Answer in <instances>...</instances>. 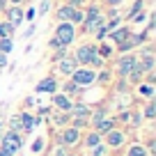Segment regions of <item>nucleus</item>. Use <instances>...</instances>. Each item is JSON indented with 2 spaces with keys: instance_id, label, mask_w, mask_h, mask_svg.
Here are the masks:
<instances>
[{
  "instance_id": "39448f33",
  "label": "nucleus",
  "mask_w": 156,
  "mask_h": 156,
  "mask_svg": "<svg viewBox=\"0 0 156 156\" xmlns=\"http://www.w3.org/2000/svg\"><path fill=\"white\" fill-rule=\"evenodd\" d=\"M101 140H103V145L108 147V151H117V149H124V147H126L129 133L124 131L122 126H115L112 131H108L106 136L101 138Z\"/></svg>"
},
{
  "instance_id": "5701e85b",
  "label": "nucleus",
  "mask_w": 156,
  "mask_h": 156,
  "mask_svg": "<svg viewBox=\"0 0 156 156\" xmlns=\"http://www.w3.org/2000/svg\"><path fill=\"white\" fill-rule=\"evenodd\" d=\"M112 80H115V76H112V71H110L108 67L97 69V80H94V83H99V85H103V87H108Z\"/></svg>"
},
{
  "instance_id": "9b49d317",
  "label": "nucleus",
  "mask_w": 156,
  "mask_h": 156,
  "mask_svg": "<svg viewBox=\"0 0 156 156\" xmlns=\"http://www.w3.org/2000/svg\"><path fill=\"white\" fill-rule=\"evenodd\" d=\"M51 108L60 110V112H69L73 108V99H69L62 92H55V94H51Z\"/></svg>"
},
{
  "instance_id": "412c9836",
  "label": "nucleus",
  "mask_w": 156,
  "mask_h": 156,
  "mask_svg": "<svg viewBox=\"0 0 156 156\" xmlns=\"http://www.w3.org/2000/svg\"><path fill=\"white\" fill-rule=\"evenodd\" d=\"M115 126H117V122H115V117H110V115H108V117H103L101 122H99L97 126H94V131H97L99 136L103 138V136H106L108 131H112V129H115Z\"/></svg>"
},
{
  "instance_id": "c9c22d12",
  "label": "nucleus",
  "mask_w": 156,
  "mask_h": 156,
  "mask_svg": "<svg viewBox=\"0 0 156 156\" xmlns=\"http://www.w3.org/2000/svg\"><path fill=\"white\" fill-rule=\"evenodd\" d=\"M67 5L76 7V9H83V7L87 5V0H67Z\"/></svg>"
},
{
  "instance_id": "2f4dec72",
  "label": "nucleus",
  "mask_w": 156,
  "mask_h": 156,
  "mask_svg": "<svg viewBox=\"0 0 156 156\" xmlns=\"http://www.w3.org/2000/svg\"><path fill=\"white\" fill-rule=\"evenodd\" d=\"M7 129H9V131H19V133H21V115H19V112L9 117V122H7Z\"/></svg>"
},
{
  "instance_id": "bb28decb",
  "label": "nucleus",
  "mask_w": 156,
  "mask_h": 156,
  "mask_svg": "<svg viewBox=\"0 0 156 156\" xmlns=\"http://www.w3.org/2000/svg\"><path fill=\"white\" fill-rule=\"evenodd\" d=\"M142 122H145V117H142V112L133 108V110L129 112V126H133V129H140V126H142Z\"/></svg>"
},
{
  "instance_id": "4c0bfd02",
  "label": "nucleus",
  "mask_w": 156,
  "mask_h": 156,
  "mask_svg": "<svg viewBox=\"0 0 156 156\" xmlns=\"http://www.w3.org/2000/svg\"><path fill=\"white\" fill-rule=\"evenodd\" d=\"M41 145H44V138H39V140H34L32 149H34V151H37V154H39V151H41Z\"/></svg>"
},
{
  "instance_id": "6e6552de",
  "label": "nucleus",
  "mask_w": 156,
  "mask_h": 156,
  "mask_svg": "<svg viewBox=\"0 0 156 156\" xmlns=\"http://www.w3.org/2000/svg\"><path fill=\"white\" fill-rule=\"evenodd\" d=\"M73 80V83L78 85V87H90V85H94V80H97V71L90 67H76V71L69 76Z\"/></svg>"
},
{
  "instance_id": "393cba45",
  "label": "nucleus",
  "mask_w": 156,
  "mask_h": 156,
  "mask_svg": "<svg viewBox=\"0 0 156 156\" xmlns=\"http://www.w3.org/2000/svg\"><path fill=\"white\" fill-rule=\"evenodd\" d=\"M142 117H145V119H156V101L154 99H149V101H145V106H142Z\"/></svg>"
},
{
  "instance_id": "e433bc0d",
  "label": "nucleus",
  "mask_w": 156,
  "mask_h": 156,
  "mask_svg": "<svg viewBox=\"0 0 156 156\" xmlns=\"http://www.w3.org/2000/svg\"><path fill=\"white\" fill-rule=\"evenodd\" d=\"M122 2L124 0H103L101 7H122Z\"/></svg>"
},
{
  "instance_id": "c756f323",
  "label": "nucleus",
  "mask_w": 156,
  "mask_h": 156,
  "mask_svg": "<svg viewBox=\"0 0 156 156\" xmlns=\"http://www.w3.org/2000/svg\"><path fill=\"white\" fill-rule=\"evenodd\" d=\"M94 39H97V44H101V41H106V37H108V28H106V23H101L97 30H94Z\"/></svg>"
},
{
  "instance_id": "cd10ccee",
  "label": "nucleus",
  "mask_w": 156,
  "mask_h": 156,
  "mask_svg": "<svg viewBox=\"0 0 156 156\" xmlns=\"http://www.w3.org/2000/svg\"><path fill=\"white\" fill-rule=\"evenodd\" d=\"M14 32H16V28L9 23V21H5V19H0V37H14Z\"/></svg>"
},
{
  "instance_id": "a19ab883",
  "label": "nucleus",
  "mask_w": 156,
  "mask_h": 156,
  "mask_svg": "<svg viewBox=\"0 0 156 156\" xmlns=\"http://www.w3.org/2000/svg\"><path fill=\"white\" fill-rule=\"evenodd\" d=\"M7 62H9V60H7V55L0 53V69H5V67H7Z\"/></svg>"
},
{
  "instance_id": "c85d7f7f",
  "label": "nucleus",
  "mask_w": 156,
  "mask_h": 156,
  "mask_svg": "<svg viewBox=\"0 0 156 156\" xmlns=\"http://www.w3.org/2000/svg\"><path fill=\"white\" fill-rule=\"evenodd\" d=\"M12 48H14V41L9 37H0V53L2 55H9Z\"/></svg>"
},
{
  "instance_id": "20e7f679",
  "label": "nucleus",
  "mask_w": 156,
  "mask_h": 156,
  "mask_svg": "<svg viewBox=\"0 0 156 156\" xmlns=\"http://www.w3.org/2000/svg\"><path fill=\"white\" fill-rule=\"evenodd\" d=\"M136 51L133 53H122V55H115L112 58V76L117 78V80H126V76L133 71V67H136Z\"/></svg>"
},
{
  "instance_id": "dca6fc26",
  "label": "nucleus",
  "mask_w": 156,
  "mask_h": 156,
  "mask_svg": "<svg viewBox=\"0 0 156 156\" xmlns=\"http://www.w3.org/2000/svg\"><path fill=\"white\" fill-rule=\"evenodd\" d=\"M21 133H25V136H30V133L34 131V126H37V117L32 115V112L28 110H21Z\"/></svg>"
},
{
  "instance_id": "37998d69",
  "label": "nucleus",
  "mask_w": 156,
  "mask_h": 156,
  "mask_svg": "<svg viewBox=\"0 0 156 156\" xmlns=\"http://www.w3.org/2000/svg\"><path fill=\"white\" fill-rule=\"evenodd\" d=\"M0 156H12L9 151H5V149H0Z\"/></svg>"
},
{
  "instance_id": "a211bd4d",
  "label": "nucleus",
  "mask_w": 156,
  "mask_h": 156,
  "mask_svg": "<svg viewBox=\"0 0 156 156\" xmlns=\"http://www.w3.org/2000/svg\"><path fill=\"white\" fill-rule=\"evenodd\" d=\"M90 110H92V106H87L83 101H73V108L69 110V117H83V119H87Z\"/></svg>"
},
{
  "instance_id": "7c9ffc66",
  "label": "nucleus",
  "mask_w": 156,
  "mask_h": 156,
  "mask_svg": "<svg viewBox=\"0 0 156 156\" xmlns=\"http://www.w3.org/2000/svg\"><path fill=\"white\" fill-rule=\"evenodd\" d=\"M67 55H69V48H64V46H62V48H55L53 53H51V64L60 62V60H62V58H67Z\"/></svg>"
},
{
  "instance_id": "1a4fd4ad",
  "label": "nucleus",
  "mask_w": 156,
  "mask_h": 156,
  "mask_svg": "<svg viewBox=\"0 0 156 156\" xmlns=\"http://www.w3.org/2000/svg\"><path fill=\"white\" fill-rule=\"evenodd\" d=\"M58 90H60V80H58V76H55V73L44 76L37 85H34V92H37V94H55Z\"/></svg>"
},
{
  "instance_id": "f257e3e1",
  "label": "nucleus",
  "mask_w": 156,
  "mask_h": 156,
  "mask_svg": "<svg viewBox=\"0 0 156 156\" xmlns=\"http://www.w3.org/2000/svg\"><path fill=\"white\" fill-rule=\"evenodd\" d=\"M73 60H76V64L78 67H90V69H103L106 67V60L99 55V51H97V44H92V41H85V44H80L76 51H73V55H71Z\"/></svg>"
},
{
  "instance_id": "f03ea898",
  "label": "nucleus",
  "mask_w": 156,
  "mask_h": 156,
  "mask_svg": "<svg viewBox=\"0 0 156 156\" xmlns=\"http://www.w3.org/2000/svg\"><path fill=\"white\" fill-rule=\"evenodd\" d=\"M76 25L69 23V21H60L55 23V30H53V37L48 39V48L55 51V48H69V46L76 41Z\"/></svg>"
},
{
  "instance_id": "473e14b6",
  "label": "nucleus",
  "mask_w": 156,
  "mask_h": 156,
  "mask_svg": "<svg viewBox=\"0 0 156 156\" xmlns=\"http://www.w3.org/2000/svg\"><path fill=\"white\" fill-rule=\"evenodd\" d=\"M87 154H90V156H108V154H110V151H108V147H106V145H103V142H101V145L92 147V149H90Z\"/></svg>"
},
{
  "instance_id": "f704fd0d",
  "label": "nucleus",
  "mask_w": 156,
  "mask_h": 156,
  "mask_svg": "<svg viewBox=\"0 0 156 156\" xmlns=\"http://www.w3.org/2000/svg\"><path fill=\"white\" fill-rule=\"evenodd\" d=\"M69 147H64V145H55V149H53V156H64V154H69Z\"/></svg>"
},
{
  "instance_id": "2eb2a0df",
  "label": "nucleus",
  "mask_w": 156,
  "mask_h": 156,
  "mask_svg": "<svg viewBox=\"0 0 156 156\" xmlns=\"http://www.w3.org/2000/svg\"><path fill=\"white\" fill-rule=\"evenodd\" d=\"M101 136H99L94 129H87V133L85 136H80V142H78V147H83V149H92V147H97V145H101Z\"/></svg>"
},
{
  "instance_id": "4be33fe9",
  "label": "nucleus",
  "mask_w": 156,
  "mask_h": 156,
  "mask_svg": "<svg viewBox=\"0 0 156 156\" xmlns=\"http://www.w3.org/2000/svg\"><path fill=\"white\" fill-rule=\"evenodd\" d=\"M69 112H60V110H51V122L55 124L58 129H64V126H69Z\"/></svg>"
},
{
  "instance_id": "a878e982",
  "label": "nucleus",
  "mask_w": 156,
  "mask_h": 156,
  "mask_svg": "<svg viewBox=\"0 0 156 156\" xmlns=\"http://www.w3.org/2000/svg\"><path fill=\"white\" fill-rule=\"evenodd\" d=\"M145 5H147V0H133V5H131V9L126 12V16H124V19H126V23L129 21L133 19V16L136 14H140V12H145Z\"/></svg>"
},
{
  "instance_id": "6ab92c4d",
  "label": "nucleus",
  "mask_w": 156,
  "mask_h": 156,
  "mask_svg": "<svg viewBox=\"0 0 156 156\" xmlns=\"http://www.w3.org/2000/svg\"><path fill=\"white\" fill-rule=\"evenodd\" d=\"M136 92H138V97L145 99V101H149V99L156 97V87H154V85H149V83H145V80L136 85Z\"/></svg>"
},
{
  "instance_id": "ddd939ff",
  "label": "nucleus",
  "mask_w": 156,
  "mask_h": 156,
  "mask_svg": "<svg viewBox=\"0 0 156 156\" xmlns=\"http://www.w3.org/2000/svg\"><path fill=\"white\" fill-rule=\"evenodd\" d=\"M129 32H131V25H129V23H124V25H117L115 30H110V32H108L106 41H110L112 46H117V44H122L124 39L129 37Z\"/></svg>"
},
{
  "instance_id": "f3484780",
  "label": "nucleus",
  "mask_w": 156,
  "mask_h": 156,
  "mask_svg": "<svg viewBox=\"0 0 156 156\" xmlns=\"http://www.w3.org/2000/svg\"><path fill=\"white\" fill-rule=\"evenodd\" d=\"M103 117H108V108L106 106H97L90 110V117H87V129H94Z\"/></svg>"
},
{
  "instance_id": "c03bdc74",
  "label": "nucleus",
  "mask_w": 156,
  "mask_h": 156,
  "mask_svg": "<svg viewBox=\"0 0 156 156\" xmlns=\"http://www.w3.org/2000/svg\"><path fill=\"white\" fill-rule=\"evenodd\" d=\"M64 156H78V154H76V151L71 149V151H69V154H64Z\"/></svg>"
},
{
  "instance_id": "423d86ee",
  "label": "nucleus",
  "mask_w": 156,
  "mask_h": 156,
  "mask_svg": "<svg viewBox=\"0 0 156 156\" xmlns=\"http://www.w3.org/2000/svg\"><path fill=\"white\" fill-rule=\"evenodd\" d=\"M21 147H23V133H19V131H9V129H7V131L0 136V149L9 151L12 156L19 154Z\"/></svg>"
},
{
  "instance_id": "7ed1b4c3",
  "label": "nucleus",
  "mask_w": 156,
  "mask_h": 156,
  "mask_svg": "<svg viewBox=\"0 0 156 156\" xmlns=\"http://www.w3.org/2000/svg\"><path fill=\"white\" fill-rule=\"evenodd\" d=\"M101 23H106V16H103V7L99 5L97 0H87V5L83 7V23H80V32L92 34L94 30Z\"/></svg>"
},
{
  "instance_id": "72a5a7b5",
  "label": "nucleus",
  "mask_w": 156,
  "mask_h": 156,
  "mask_svg": "<svg viewBox=\"0 0 156 156\" xmlns=\"http://www.w3.org/2000/svg\"><path fill=\"white\" fill-rule=\"evenodd\" d=\"M48 9H51V0H41V5H39L37 14H39V16H44V14H46Z\"/></svg>"
},
{
  "instance_id": "58836bf2",
  "label": "nucleus",
  "mask_w": 156,
  "mask_h": 156,
  "mask_svg": "<svg viewBox=\"0 0 156 156\" xmlns=\"http://www.w3.org/2000/svg\"><path fill=\"white\" fill-rule=\"evenodd\" d=\"M51 110H53L51 106H41V108H39V117H41V115H51Z\"/></svg>"
},
{
  "instance_id": "ea45409f",
  "label": "nucleus",
  "mask_w": 156,
  "mask_h": 156,
  "mask_svg": "<svg viewBox=\"0 0 156 156\" xmlns=\"http://www.w3.org/2000/svg\"><path fill=\"white\" fill-rule=\"evenodd\" d=\"M9 7V0H0V16L5 14V9Z\"/></svg>"
},
{
  "instance_id": "4468645a",
  "label": "nucleus",
  "mask_w": 156,
  "mask_h": 156,
  "mask_svg": "<svg viewBox=\"0 0 156 156\" xmlns=\"http://www.w3.org/2000/svg\"><path fill=\"white\" fill-rule=\"evenodd\" d=\"M58 92H62V94H67L69 99H73V101H76V99H80L83 97V87H78L76 83H73L71 78H64L62 83H60V90Z\"/></svg>"
},
{
  "instance_id": "0eeeda50",
  "label": "nucleus",
  "mask_w": 156,
  "mask_h": 156,
  "mask_svg": "<svg viewBox=\"0 0 156 156\" xmlns=\"http://www.w3.org/2000/svg\"><path fill=\"white\" fill-rule=\"evenodd\" d=\"M80 136H83V131H78V129H73V126L58 129V133H55V145H64V147L71 149V147H78Z\"/></svg>"
},
{
  "instance_id": "aec40b11",
  "label": "nucleus",
  "mask_w": 156,
  "mask_h": 156,
  "mask_svg": "<svg viewBox=\"0 0 156 156\" xmlns=\"http://www.w3.org/2000/svg\"><path fill=\"white\" fill-rule=\"evenodd\" d=\"M124 156H151V154L147 151V147L142 145V142H126Z\"/></svg>"
},
{
  "instance_id": "79ce46f5",
  "label": "nucleus",
  "mask_w": 156,
  "mask_h": 156,
  "mask_svg": "<svg viewBox=\"0 0 156 156\" xmlns=\"http://www.w3.org/2000/svg\"><path fill=\"white\" fill-rule=\"evenodd\" d=\"M23 2L25 0H9V5H21V7H23Z\"/></svg>"
},
{
  "instance_id": "b1692460",
  "label": "nucleus",
  "mask_w": 156,
  "mask_h": 156,
  "mask_svg": "<svg viewBox=\"0 0 156 156\" xmlns=\"http://www.w3.org/2000/svg\"><path fill=\"white\" fill-rule=\"evenodd\" d=\"M97 51H99V55H101L106 62L112 60V55H115V48H112L110 41H101V44H97Z\"/></svg>"
},
{
  "instance_id": "9d476101",
  "label": "nucleus",
  "mask_w": 156,
  "mask_h": 156,
  "mask_svg": "<svg viewBox=\"0 0 156 156\" xmlns=\"http://www.w3.org/2000/svg\"><path fill=\"white\" fill-rule=\"evenodd\" d=\"M76 67H78L76 60H73L71 55H67V58H62L60 62L53 64V73L55 76H62V78H69L73 71H76Z\"/></svg>"
},
{
  "instance_id": "f8f14e48",
  "label": "nucleus",
  "mask_w": 156,
  "mask_h": 156,
  "mask_svg": "<svg viewBox=\"0 0 156 156\" xmlns=\"http://www.w3.org/2000/svg\"><path fill=\"white\" fill-rule=\"evenodd\" d=\"M23 12H25V9H23L21 5H9L2 16H5V21H9L14 28H21V25L25 23V21H23Z\"/></svg>"
}]
</instances>
